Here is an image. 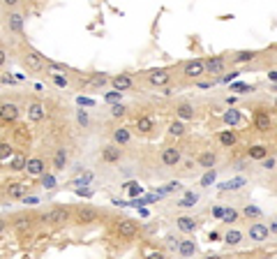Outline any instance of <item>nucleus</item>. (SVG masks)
<instances>
[{"label": "nucleus", "instance_id": "39", "mask_svg": "<svg viewBox=\"0 0 277 259\" xmlns=\"http://www.w3.org/2000/svg\"><path fill=\"white\" fill-rule=\"evenodd\" d=\"M42 183H44L46 190H53V188H56V178H53L51 174H44L42 176Z\"/></svg>", "mask_w": 277, "mask_h": 259}, {"label": "nucleus", "instance_id": "20", "mask_svg": "<svg viewBox=\"0 0 277 259\" xmlns=\"http://www.w3.org/2000/svg\"><path fill=\"white\" fill-rule=\"evenodd\" d=\"M247 155L249 160H256V162H263L266 158H268V146L266 144H254L247 148Z\"/></svg>", "mask_w": 277, "mask_h": 259}, {"label": "nucleus", "instance_id": "34", "mask_svg": "<svg viewBox=\"0 0 277 259\" xmlns=\"http://www.w3.org/2000/svg\"><path fill=\"white\" fill-rule=\"evenodd\" d=\"M196 201H199V197H196L194 192H187V194H185V199H180V201H178V206H180V208H192Z\"/></svg>", "mask_w": 277, "mask_h": 259}, {"label": "nucleus", "instance_id": "21", "mask_svg": "<svg viewBox=\"0 0 277 259\" xmlns=\"http://www.w3.org/2000/svg\"><path fill=\"white\" fill-rule=\"evenodd\" d=\"M217 141L219 146H224V148H231V146H236V141H238V134H236V130H222L217 134Z\"/></svg>", "mask_w": 277, "mask_h": 259}, {"label": "nucleus", "instance_id": "26", "mask_svg": "<svg viewBox=\"0 0 277 259\" xmlns=\"http://www.w3.org/2000/svg\"><path fill=\"white\" fill-rule=\"evenodd\" d=\"M178 252H180V257H183V259H189L196 252V243L192 241V238H185V241H180Z\"/></svg>", "mask_w": 277, "mask_h": 259}, {"label": "nucleus", "instance_id": "51", "mask_svg": "<svg viewBox=\"0 0 277 259\" xmlns=\"http://www.w3.org/2000/svg\"><path fill=\"white\" fill-rule=\"evenodd\" d=\"M268 227H270V234H275V236H277V218H273V220H270Z\"/></svg>", "mask_w": 277, "mask_h": 259}, {"label": "nucleus", "instance_id": "35", "mask_svg": "<svg viewBox=\"0 0 277 259\" xmlns=\"http://www.w3.org/2000/svg\"><path fill=\"white\" fill-rule=\"evenodd\" d=\"M7 158H14V151H12V144L2 141L0 144V160H7Z\"/></svg>", "mask_w": 277, "mask_h": 259}, {"label": "nucleus", "instance_id": "40", "mask_svg": "<svg viewBox=\"0 0 277 259\" xmlns=\"http://www.w3.org/2000/svg\"><path fill=\"white\" fill-rule=\"evenodd\" d=\"M166 248H169V250H178L180 248V238H176L171 234V236H166Z\"/></svg>", "mask_w": 277, "mask_h": 259}, {"label": "nucleus", "instance_id": "59", "mask_svg": "<svg viewBox=\"0 0 277 259\" xmlns=\"http://www.w3.org/2000/svg\"><path fill=\"white\" fill-rule=\"evenodd\" d=\"M275 132H277V123H275Z\"/></svg>", "mask_w": 277, "mask_h": 259}, {"label": "nucleus", "instance_id": "7", "mask_svg": "<svg viewBox=\"0 0 277 259\" xmlns=\"http://www.w3.org/2000/svg\"><path fill=\"white\" fill-rule=\"evenodd\" d=\"M226 69V58L224 56H208L206 58V74L217 76Z\"/></svg>", "mask_w": 277, "mask_h": 259}, {"label": "nucleus", "instance_id": "36", "mask_svg": "<svg viewBox=\"0 0 277 259\" xmlns=\"http://www.w3.org/2000/svg\"><path fill=\"white\" fill-rule=\"evenodd\" d=\"M51 79H53V84L60 86V88H67L69 86V79L67 76H62V74H51Z\"/></svg>", "mask_w": 277, "mask_h": 259}, {"label": "nucleus", "instance_id": "12", "mask_svg": "<svg viewBox=\"0 0 277 259\" xmlns=\"http://www.w3.org/2000/svg\"><path fill=\"white\" fill-rule=\"evenodd\" d=\"M26 116H28L30 123H42L44 121V116H46L44 104H42V102H30L28 109H26Z\"/></svg>", "mask_w": 277, "mask_h": 259}, {"label": "nucleus", "instance_id": "4", "mask_svg": "<svg viewBox=\"0 0 277 259\" xmlns=\"http://www.w3.org/2000/svg\"><path fill=\"white\" fill-rule=\"evenodd\" d=\"M23 65L28 72H42L44 69V56L37 51H26L23 54Z\"/></svg>", "mask_w": 277, "mask_h": 259}, {"label": "nucleus", "instance_id": "17", "mask_svg": "<svg viewBox=\"0 0 277 259\" xmlns=\"http://www.w3.org/2000/svg\"><path fill=\"white\" fill-rule=\"evenodd\" d=\"M67 162H69V153L65 146H60L58 151H56V155H53V169L56 171H62V169L67 167Z\"/></svg>", "mask_w": 277, "mask_h": 259}, {"label": "nucleus", "instance_id": "5", "mask_svg": "<svg viewBox=\"0 0 277 259\" xmlns=\"http://www.w3.org/2000/svg\"><path fill=\"white\" fill-rule=\"evenodd\" d=\"M254 130L261 132V134H266V132L273 130V118H270V114L266 109H256L254 111Z\"/></svg>", "mask_w": 277, "mask_h": 259}, {"label": "nucleus", "instance_id": "14", "mask_svg": "<svg viewBox=\"0 0 277 259\" xmlns=\"http://www.w3.org/2000/svg\"><path fill=\"white\" fill-rule=\"evenodd\" d=\"M0 118L2 123H14L19 118V107H16L14 102H2V107H0Z\"/></svg>", "mask_w": 277, "mask_h": 259}, {"label": "nucleus", "instance_id": "49", "mask_svg": "<svg viewBox=\"0 0 277 259\" xmlns=\"http://www.w3.org/2000/svg\"><path fill=\"white\" fill-rule=\"evenodd\" d=\"M263 169H275V158H266L263 160Z\"/></svg>", "mask_w": 277, "mask_h": 259}, {"label": "nucleus", "instance_id": "10", "mask_svg": "<svg viewBox=\"0 0 277 259\" xmlns=\"http://www.w3.org/2000/svg\"><path fill=\"white\" fill-rule=\"evenodd\" d=\"M270 234V227L268 225H263V222H254V225H249V241H254V243H261L266 241Z\"/></svg>", "mask_w": 277, "mask_h": 259}, {"label": "nucleus", "instance_id": "37", "mask_svg": "<svg viewBox=\"0 0 277 259\" xmlns=\"http://www.w3.org/2000/svg\"><path fill=\"white\" fill-rule=\"evenodd\" d=\"M222 220H224L226 225L236 222V220H238V211H233V208H226V211H224V218H222Z\"/></svg>", "mask_w": 277, "mask_h": 259}, {"label": "nucleus", "instance_id": "52", "mask_svg": "<svg viewBox=\"0 0 277 259\" xmlns=\"http://www.w3.org/2000/svg\"><path fill=\"white\" fill-rule=\"evenodd\" d=\"M79 104H86V107H92L95 102H92V99H88V97H79Z\"/></svg>", "mask_w": 277, "mask_h": 259}, {"label": "nucleus", "instance_id": "9", "mask_svg": "<svg viewBox=\"0 0 277 259\" xmlns=\"http://www.w3.org/2000/svg\"><path fill=\"white\" fill-rule=\"evenodd\" d=\"M116 231H118L120 238H134L136 234H139V222H136V220H129V218H125V220L118 222Z\"/></svg>", "mask_w": 277, "mask_h": 259}, {"label": "nucleus", "instance_id": "46", "mask_svg": "<svg viewBox=\"0 0 277 259\" xmlns=\"http://www.w3.org/2000/svg\"><path fill=\"white\" fill-rule=\"evenodd\" d=\"M76 121L86 128V125H88V111H79V114H76Z\"/></svg>", "mask_w": 277, "mask_h": 259}, {"label": "nucleus", "instance_id": "13", "mask_svg": "<svg viewBox=\"0 0 277 259\" xmlns=\"http://www.w3.org/2000/svg\"><path fill=\"white\" fill-rule=\"evenodd\" d=\"M120 158H123V151H120L118 144H109L102 148V160L109 162V164H116V162H120Z\"/></svg>", "mask_w": 277, "mask_h": 259}, {"label": "nucleus", "instance_id": "58", "mask_svg": "<svg viewBox=\"0 0 277 259\" xmlns=\"http://www.w3.org/2000/svg\"><path fill=\"white\" fill-rule=\"evenodd\" d=\"M275 109H277V99H275Z\"/></svg>", "mask_w": 277, "mask_h": 259}, {"label": "nucleus", "instance_id": "24", "mask_svg": "<svg viewBox=\"0 0 277 259\" xmlns=\"http://www.w3.org/2000/svg\"><path fill=\"white\" fill-rule=\"evenodd\" d=\"M26 167H28V158L23 153H14V158L9 160V169L12 171H26Z\"/></svg>", "mask_w": 277, "mask_h": 259}, {"label": "nucleus", "instance_id": "18", "mask_svg": "<svg viewBox=\"0 0 277 259\" xmlns=\"http://www.w3.org/2000/svg\"><path fill=\"white\" fill-rule=\"evenodd\" d=\"M194 107L189 104V102H180L178 107H176V118L178 121H194Z\"/></svg>", "mask_w": 277, "mask_h": 259}, {"label": "nucleus", "instance_id": "3", "mask_svg": "<svg viewBox=\"0 0 277 259\" xmlns=\"http://www.w3.org/2000/svg\"><path fill=\"white\" fill-rule=\"evenodd\" d=\"M183 74L187 76V79H201V76L206 74V61H201V58L187 61L183 65Z\"/></svg>", "mask_w": 277, "mask_h": 259}, {"label": "nucleus", "instance_id": "6", "mask_svg": "<svg viewBox=\"0 0 277 259\" xmlns=\"http://www.w3.org/2000/svg\"><path fill=\"white\" fill-rule=\"evenodd\" d=\"M159 160H162L164 167H178L180 160H183V153L176 146H166L164 151H162V155H159Z\"/></svg>", "mask_w": 277, "mask_h": 259}, {"label": "nucleus", "instance_id": "56", "mask_svg": "<svg viewBox=\"0 0 277 259\" xmlns=\"http://www.w3.org/2000/svg\"><path fill=\"white\" fill-rule=\"evenodd\" d=\"M7 61V51H5V49H0V63H5Z\"/></svg>", "mask_w": 277, "mask_h": 259}, {"label": "nucleus", "instance_id": "53", "mask_svg": "<svg viewBox=\"0 0 277 259\" xmlns=\"http://www.w3.org/2000/svg\"><path fill=\"white\" fill-rule=\"evenodd\" d=\"M224 211H226V208H222V206H217V208H215L213 213H215V218H224Z\"/></svg>", "mask_w": 277, "mask_h": 259}, {"label": "nucleus", "instance_id": "16", "mask_svg": "<svg viewBox=\"0 0 277 259\" xmlns=\"http://www.w3.org/2000/svg\"><path fill=\"white\" fill-rule=\"evenodd\" d=\"M7 28H9V32L21 35L23 32V14H19V12H9L7 14Z\"/></svg>", "mask_w": 277, "mask_h": 259}, {"label": "nucleus", "instance_id": "27", "mask_svg": "<svg viewBox=\"0 0 277 259\" xmlns=\"http://www.w3.org/2000/svg\"><path fill=\"white\" fill-rule=\"evenodd\" d=\"M113 141H116L118 146H127L129 141H132V134H129V130H127V128L113 130Z\"/></svg>", "mask_w": 277, "mask_h": 259}, {"label": "nucleus", "instance_id": "23", "mask_svg": "<svg viewBox=\"0 0 277 259\" xmlns=\"http://www.w3.org/2000/svg\"><path fill=\"white\" fill-rule=\"evenodd\" d=\"M176 225H178V229L183 231V234H192L199 222H196L194 218H189V215H180L178 220H176Z\"/></svg>", "mask_w": 277, "mask_h": 259}, {"label": "nucleus", "instance_id": "2", "mask_svg": "<svg viewBox=\"0 0 277 259\" xmlns=\"http://www.w3.org/2000/svg\"><path fill=\"white\" fill-rule=\"evenodd\" d=\"M76 222L79 225H95V222H99V211L97 208H92V206H81V208H76Z\"/></svg>", "mask_w": 277, "mask_h": 259}, {"label": "nucleus", "instance_id": "54", "mask_svg": "<svg viewBox=\"0 0 277 259\" xmlns=\"http://www.w3.org/2000/svg\"><path fill=\"white\" fill-rule=\"evenodd\" d=\"M2 5H5V7H16L19 0H2Z\"/></svg>", "mask_w": 277, "mask_h": 259}, {"label": "nucleus", "instance_id": "48", "mask_svg": "<svg viewBox=\"0 0 277 259\" xmlns=\"http://www.w3.org/2000/svg\"><path fill=\"white\" fill-rule=\"evenodd\" d=\"M51 65V69H56V72H65L67 69V65H62V63H49Z\"/></svg>", "mask_w": 277, "mask_h": 259}, {"label": "nucleus", "instance_id": "45", "mask_svg": "<svg viewBox=\"0 0 277 259\" xmlns=\"http://www.w3.org/2000/svg\"><path fill=\"white\" fill-rule=\"evenodd\" d=\"M146 259H166V255L162 250H153V252H148V255H146Z\"/></svg>", "mask_w": 277, "mask_h": 259}, {"label": "nucleus", "instance_id": "11", "mask_svg": "<svg viewBox=\"0 0 277 259\" xmlns=\"http://www.w3.org/2000/svg\"><path fill=\"white\" fill-rule=\"evenodd\" d=\"M26 171H28V176H32V178H42V176L46 174V162L42 160V158H30Z\"/></svg>", "mask_w": 277, "mask_h": 259}, {"label": "nucleus", "instance_id": "50", "mask_svg": "<svg viewBox=\"0 0 277 259\" xmlns=\"http://www.w3.org/2000/svg\"><path fill=\"white\" fill-rule=\"evenodd\" d=\"M231 91H252V88H249V86H245V84H233Z\"/></svg>", "mask_w": 277, "mask_h": 259}, {"label": "nucleus", "instance_id": "42", "mask_svg": "<svg viewBox=\"0 0 277 259\" xmlns=\"http://www.w3.org/2000/svg\"><path fill=\"white\" fill-rule=\"evenodd\" d=\"M213 181H215V171L210 169V171H206V176L201 178V185H203V188H208V185L213 183Z\"/></svg>", "mask_w": 277, "mask_h": 259}, {"label": "nucleus", "instance_id": "38", "mask_svg": "<svg viewBox=\"0 0 277 259\" xmlns=\"http://www.w3.org/2000/svg\"><path fill=\"white\" fill-rule=\"evenodd\" d=\"M243 213L247 215V218H261V208H256V206H245Z\"/></svg>", "mask_w": 277, "mask_h": 259}, {"label": "nucleus", "instance_id": "31", "mask_svg": "<svg viewBox=\"0 0 277 259\" xmlns=\"http://www.w3.org/2000/svg\"><path fill=\"white\" fill-rule=\"evenodd\" d=\"M224 123L226 125H231V128H236V125L240 123V111L238 109H229V111L224 114Z\"/></svg>", "mask_w": 277, "mask_h": 259}, {"label": "nucleus", "instance_id": "30", "mask_svg": "<svg viewBox=\"0 0 277 259\" xmlns=\"http://www.w3.org/2000/svg\"><path fill=\"white\" fill-rule=\"evenodd\" d=\"M254 56H256V51H238V54H233V63H236V65H243V63L254 61Z\"/></svg>", "mask_w": 277, "mask_h": 259}, {"label": "nucleus", "instance_id": "32", "mask_svg": "<svg viewBox=\"0 0 277 259\" xmlns=\"http://www.w3.org/2000/svg\"><path fill=\"white\" fill-rule=\"evenodd\" d=\"M169 134H171V137H183V134H185V125H183V121L169 123Z\"/></svg>", "mask_w": 277, "mask_h": 259}, {"label": "nucleus", "instance_id": "19", "mask_svg": "<svg viewBox=\"0 0 277 259\" xmlns=\"http://www.w3.org/2000/svg\"><path fill=\"white\" fill-rule=\"evenodd\" d=\"M26 190H28V185L26 183H7V188H5V194H7L9 199H23L26 197Z\"/></svg>", "mask_w": 277, "mask_h": 259}, {"label": "nucleus", "instance_id": "44", "mask_svg": "<svg viewBox=\"0 0 277 259\" xmlns=\"http://www.w3.org/2000/svg\"><path fill=\"white\" fill-rule=\"evenodd\" d=\"M111 114L116 116V118H120V116H125V107H123V104H113V107H111Z\"/></svg>", "mask_w": 277, "mask_h": 259}, {"label": "nucleus", "instance_id": "22", "mask_svg": "<svg viewBox=\"0 0 277 259\" xmlns=\"http://www.w3.org/2000/svg\"><path fill=\"white\" fill-rule=\"evenodd\" d=\"M196 162H199V167H203L206 171H210V169L217 164V155H215L213 151H203L201 155H199V160H196Z\"/></svg>", "mask_w": 277, "mask_h": 259}, {"label": "nucleus", "instance_id": "29", "mask_svg": "<svg viewBox=\"0 0 277 259\" xmlns=\"http://www.w3.org/2000/svg\"><path fill=\"white\" fill-rule=\"evenodd\" d=\"M240 241H243V231H238V229H229V231H226L224 234V243L226 245H238Z\"/></svg>", "mask_w": 277, "mask_h": 259}, {"label": "nucleus", "instance_id": "1", "mask_svg": "<svg viewBox=\"0 0 277 259\" xmlns=\"http://www.w3.org/2000/svg\"><path fill=\"white\" fill-rule=\"evenodd\" d=\"M69 218H72L69 208H65V206H53L46 213L39 215V222L42 225H51V227H60V225H67Z\"/></svg>", "mask_w": 277, "mask_h": 259}, {"label": "nucleus", "instance_id": "33", "mask_svg": "<svg viewBox=\"0 0 277 259\" xmlns=\"http://www.w3.org/2000/svg\"><path fill=\"white\" fill-rule=\"evenodd\" d=\"M243 185H245V178H233V181H226L219 185V190H240Z\"/></svg>", "mask_w": 277, "mask_h": 259}, {"label": "nucleus", "instance_id": "28", "mask_svg": "<svg viewBox=\"0 0 277 259\" xmlns=\"http://www.w3.org/2000/svg\"><path fill=\"white\" fill-rule=\"evenodd\" d=\"M106 84H111V79H109L106 74H92V76L88 79V86H90V88H104Z\"/></svg>", "mask_w": 277, "mask_h": 259}, {"label": "nucleus", "instance_id": "8", "mask_svg": "<svg viewBox=\"0 0 277 259\" xmlns=\"http://www.w3.org/2000/svg\"><path fill=\"white\" fill-rule=\"evenodd\" d=\"M169 81H171V72H169V69L159 67V69H153V72H148V84L155 86V88H164Z\"/></svg>", "mask_w": 277, "mask_h": 259}, {"label": "nucleus", "instance_id": "43", "mask_svg": "<svg viewBox=\"0 0 277 259\" xmlns=\"http://www.w3.org/2000/svg\"><path fill=\"white\" fill-rule=\"evenodd\" d=\"M120 97H123V93H120V91H113V93H109L104 99H106V102H111V104H116Z\"/></svg>", "mask_w": 277, "mask_h": 259}, {"label": "nucleus", "instance_id": "15", "mask_svg": "<svg viewBox=\"0 0 277 259\" xmlns=\"http://www.w3.org/2000/svg\"><path fill=\"white\" fill-rule=\"evenodd\" d=\"M111 86H113V91L125 93V91H129V88L134 86V81H132V76L129 74H116L111 79Z\"/></svg>", "mask_w": 277, "mask_h": 259}, {"label": "nucleus", "instance_id": "57", "mask_svg": "<svg viewBox=\"0 0 277 259\" xmlns=\"http://www.w3.org/2000/svg\"><path fill=\"white\" fill-rule=\"evenodd\" d=\"M203 259H222L219 255H208V257H203Z\"/></svg>", "mask_w": 277, "mask_h": 259}, {"label": "nucleus", "instance_id": "47", "mask_svg": "<svg viewBox=\"0 0 277 259\" xmlns=\"http://www.w3.org/2000/svg\"><path fill=\"white\" fill-rule=\"evenodd\" d=\"M26 227H30V218H19L16 220V229H26Z\"/></svg>", "mask_w": 277, "mask_h": 259}, {"label": "nucleus", "instance_id": "25", "mask_svg": "<svg viewBox=\"0 0 277 259\" xmlns=\"http://www.w3.org/2000/svg\"><path fill=\"white\" fill-rule=\"evenodd\" d=\"M136 130H139L141 134H150V132L155 130V121H153L150 116H141V118H136Z\"/></svg>", "mask_w": 277, "mask_h": 259}, {"label": "nucleus", "instance_id": "55", "mask_svg": "<svg viewBox=\"0 0 277 259\" xmlns=\"http://www.w3.org/2000/svg\"><path fill=\"white\" fill-rule=\"evenodd\" d=\"M208 241H219V234H217V231H210V234H208Z\"/></svg>", "mask_w": 277, "mask_h": 259}, {"label": "nucleus", "instance_id": "41", "mask_svg": "<svg viewBox=\"0 0 277 259\" xmlns=\"http://www.w3.org/2000/svg\"><path fill=\"white\" fill-rule=\"evenodd\" d=\"M125 188H127V192L132 194V197L141 194V185H139V183H125Z\"/></svg>", "mask_w": 277, "mask_h": 259}]
</instances>
